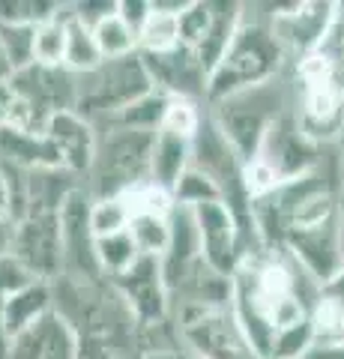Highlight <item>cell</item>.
<instances>
[{
    "instance_id": "1",
    "label": "cell",
    "mask_w": 344,
    "mask_h": 359,
    "mask_svg": "<svg viewBox=\"0 0 344 359\" xmlns=\"http://www.w3.org/2000/svg\"><path fill=\"white\" fill-rule=\"evenodd\" d=\"M317 299L320 285L284 249L246 252L231 276V311L258 359L282 330L312 318Z\"/></svg>"
},
{
    "instance_id": "2",
    "label": "cell",
    "mask_w": 344,
    "mask_h": 359,
    "mask_svg": "<svg viewBox=\"0 0 344 359\" xmlns=\"http://www.w3.org/2000/svg\"><path fill=\"white\" fill-rule=\"evenodd\" d=\"M54 311L78 339L81 359H141V323L108 278L60 276L51 282Z\"/></svg>"
},
{
    "instance_id": "3",
    "label": "cell",
    "mask_w": 344,
    "mask_h": 359,
    "mask_svg": "<svg viewBox=\"0 0 344 359\" xmlns=\"http://www.w3.org/2000/svg\"><path fill=\"white\" fill-rule=\"evenodd\" d=\"M282 63L284 51L275 42L273 30L261 21L242 18L228 51L221 54L219 66L207 78V105L221 102V99L242 93V90L275 81V75L282 72Z\"/></svg>"
},
{
    "instance_id": "4",
    "label": "cell",
    "mask_w": 344,
    "mask_h": 359,
    "mask_svg": "<svg viewBox=\"0 0 344 359\" xmlns=\"http://www.w3.org/2000/svg\"><path fill=\"white\" fill-rule=\"evenodd\" d=\"M153 132L135 129H99V147L93 168L81 183L93 201L120 198L150 180L153 165Z\"/></svg>"
},
{
    "instance_id": "5",
    "label": "cell",
    "mask_w": 344,
    "mask_h": 359,
    "mask_svg": "<svg viewBox=\"0 0 344 359\" xmlns=\"http://www.w3.org/2000/svg\"><path fill=\"white\" fill-rule=\"evenodd\" d=\"M207 114L213 120V126L221 132V138L231 144V150L237 153V159L249 165L261 153V144L270 126L282 114H287V99L279 81H270L234 93L221 99V102H213Z\"/></svg>"
},
{
    "instance_id": "6",
    "label": "cell",
    "mask_w": 344,
    "mask_h": 359,
    "mask_svg": "<svg viewBox=\"0 0 344 359\" xmlns=\"http://www.w3.org/2000/svg\"><path fill=\"white\" fill-rule=\"evenodd\" d=\"M150 72L144 66L141 54L129 57L102 60L93 72L78 75V90H75V111L90 120L96 129H102L108 120H114L120 111H126L141 96L153 93Z\"/></svg>"
},
{
    "instance_id": "7",
    "label": "cell",
    "mask_w": 344,
    "mask_h": 359,
    "mask_svg": "<svg viewBox=\"0 0 344 359\" xmlns=\"http://www.w3.org/2000/svg\"><path fill=\"white\" fill-rule=\"evenodd\" d=\"M171 320L192 359H258L231 309H188Z\"/></svg>"
},
{
    "instance_id": "8",
    "label": "cell",
    "mask_w": 344,
    "mask_h": 359,
    "mask_svg": "<svg viewBox=\"0 0 344 359\" xmlns=\"http://www.w3.org/2000/svg\"><path fill=\"white\" fill-rule=\"evenodd\" d=\"M338 4H324V0H294V4L273 6V36L282 45L284 60L291 57L294 63L312 57L320 48L326 30L336 18Z\"/></svg>"
},
{
    "instance_id": "9",
    "label": "cell",
    "mask_w": 344,
    "mask_h": 359,
    "mask_svg": "<svg viewBox=\"0 0 344 359\" xmlns=\"http://www.w3.org/2000/svg\"><path fill=\"white\" fill-rule=\"evenodd\" d=\"M192 216L198 224L204 264L231 278L246 255V233H242L237 212L225 201H209V204L192 207Z\"/></svg>"
},
{
    "instance_id": "10",
    "label": "cell",
    "mask_w": 344,
    "mask_h": 359,
    "mask_svg": "<svg viewBox=\"0 0 344 359\" xmlns=\"http://www.w3.org/2000/svg\"><path fill=\"white\" fill-rule=\"evenodd\" d=\"M324 147H317L303 135L299 123L294 117V111H287L270 126L266 138L261 144V153L254 159H261L270 171L284 183H294V180L312 174L315 168H320L324 162Z\"/></svg>"
},
{
    "instance_id": "11",
    "label": "cell",
    "mask_w": 344,
    "mask_h": 359,
    "mask_svg": "<svg viewBox=\"0 0 344 359\" xmlns=\"http://www.w3.org/2000/svg\"><path fill=\"white\" fill-rule=\"evenodd\" d=\"M13 257L36 282H54L63 276V237L60 212L48 216H25L15 222Z\"/></svg>"
},
{
    "instance_id": "12",
    "label": "cell",
    "mask_w": 344,
    "mask_h": 359,
    "mask_svg": "<svg viewBox=\"0 0 344 359\" xmlns=\"http://www.w3.org/2000/svg\"><path fill=\"white\" fill-rule=\"evenodd\" d=\"M93 198L84 186L66 198L60 207V237H63V276L72 278H105L96 257V237L90 228Z\"/></svg>"
},
{
    "instance_id": "13",
    "label": "cell",
    "mask_w": 344,
    "mask_h": 359,
    "mask_svg": "<svg viewBox=\"0 0 344 359\" xmlns=\"http://www.w3.org/2000/svg\"><path fill=\"white\" fill-rule=\"evenodd\" d=\"M13 93L36 114L51 123L60 111H75V90H78V75H72L66 66H42L33 63L27 69L13 75Z\"/></svg>"
},
{
    "instance_id": "14",
    "label": "cell",
    "mask_w": 344,
    "mask_h": 359,
    "mask_svg": "<svg viewBox=\"0 0 344 359\" xmlns=\"http://www.w3.org/2000/svg\"><path fill=\"white\" fill-rule=\"evenodd\" d=\"M111 285H114L120 290V297L129 302V309L138 318L141 327H153V323L171 320V294H168V285H165L159 257L141 255L138 261L120 278H114Z\"/></svg>"
},
{
    "instance_id": "15",
    "label": "cell",
    "mask_w": 344,
    "mask_h": 359,
    "mask_svg": "<svg viewBox=\"0 0 344 359\" xmlns=\"http://www.w3.org/2000/svg\"><path fill=\"white\" fill-rule=\"evenodd\" d=\"M294 117L312 144L336 147L344 138V93L336 81L299 84V105Z\"/></svg>"
},
{
    "instance_id": "16",
    "label": "cell",
    "mask_w": 344,
    "mask_h": 359,
    "mask_svg": "<svg viewBox=\"0 0 344 359\" xmlns=\"http://www.w3.org/2000/svg\"><path fill=\"white\" fill-rule=\"evenodd\" d=\"M144 66L150 72V81L165 96L192 99L207 105V72L192 48H174L168 54H141Z\"/></svg>"
},
{
    "instance_id": "17",
    "label": "cell",
    "mask_w": 344,
    "mask_h": 359,
    "mask_svg": "<svg viewBox=\"0 0 344 359\" xmlns=\"http://www.w3.org/2000/svg\"><path fill=\"white\" fill-rule=\"evenodd\" d=\"M282 249L294 257V261L305 269L315 282L324 287L332 276L344 266L341 261V249H338V228L336 219L317 228H305V231H291L284 233Z\"/></svg>"
},
{
    "instance_id": "18",
    "label": "cell",
    "mask_w": 344,
    "mask_h": 359,
    "mask_svg": "<svg viewBox=\"0 0 344 359\" xmlns=\"http://www.w3.org/2000/svg\"><path fill=\"white\" fill-rule=\"evenodd\" d=\"M46 135L54 153H57L60 168H66L69 174L81 180L90 174L99 147V129L90 120H84L78 111H60V114L51 117Z\"/></svg>"
},
{
    "instance_id": "19",
    "label": "cell",
    "mask_w": 344,
    "mask_h": 359,
    "mask_svg": "<svg viewBox=\"0 0 344 359\" xmlns=\"http://www.w3.org/2000/svg\"><path fill=\"white\" fill-rule=\"evenodd\" d=\"M6 359H81L78 339L69 330L57 311L46 314L39 323H33L27 332L13 339Z\"/></svg>"
},
{
    "instance_id": "20",
    "label": "cell",
    "mask_w": 344,
    "mask_h": 359,
    "mask_svg": "<svg viewBox=\"0 0 344 359\" xmlns=\"http://www.w3.org/2000/svg\"><path fill=\"white\" fill-rule=\"evenodd\" d=\"M51 311H54L51 282H30L18 287L15 294L4 297V323L9 339H18L21 332H27L33 323H39Z\"/></svg>"
},
{
    "instance_id": "21",
    "label": "cell",
    "mask_w": 344,
    "mask_h": 359,
    "mask_svg": "<svg viewBox=\"0 0 344 359\" xmlns=\"http://www.w3.org/2000/svg\"><path fill=\"white\" fill-rule=\"evenodd\" d=\"M192 168V141L180 138L174 132H156V144H153V165H150V180L162 189L174 192L180 177Z\"/></svg>"
},
{
    "instance_id": "22",
    "label": "cell",
    "mask_w": 344,
    "mask_h": 359,
    "mask_svg": "<svg viewBox=\"0 0 344 359\" xmlns=\"http://www.w3.org/2000/svg\"><path fill=\"white\" fill-rule=\"evenodd\" d=\"M0 159L25 168V171H33V168H60V159L51 147L48 135H27L6 126L0 129Z\"/></svg>"
},
{
    "instance_id": "23",
    "label": "cell",
    "mask_w": 344,
    "mask_h": 359,
    "mask_svg": "<svg viewBox=\"0 0 344 359\" xmlns=\"http://www.w3.org/2000/svg\"><path fill=\"white\" fill-rule=\"evenodd\" d=\"M242 9H246L242 4H213V27H209L207 39L198 45V51H195L198 60H201V66H204L207 78L219 66L221 54L228 51V45H231V39H234L237 27L242 25V18H246Z\"/></svg>"
},
{
    "instance_id": "24",
    "label": "cell",
    "mask_w": 344,
    "mask_h": 359,
    "mask_svg": "<svg viewBox=\"0 0 344 359\" xmlns=\"http://www.w3.org/2000/svg\"><path fill=\"white\" fill-rule=\"evenodd\" d=\"M102 63V51L96 45L93 27L75 15L72 6H66V57L63 66L72 75H87Z\"/></svg>"
},
{
    "instance_id": "25",
    "label": "cell",
    "mask_w": 344,
    "mask_h": 359,
    "mask_svg": "<svg viewBox=\"0 0 344 359\" xmlns=\"http://www.w3.org/2000/svg\"><path fill=\"white\" fill-rule=\"evenodd\" d=\"M171 96H165L162 90L141 96L138 102H132L126 111H120L114 120H108L102 129H135V132H153L156 135L165 123V111H168Z\"/></svg>"
},
{
    "instance_id": "26",
    "label": "cell",
    "mask_w": 344,
    "mask_h": 359,
    "mask_svg": "<svg viewBox=\"0 0 344 359\" xmlns=\"http://www.w3.org/2000/svg\"><path fill=\"white\" fill-rule=\"evenodd\" d=\"M177 18L180 15L165 13L153 0V13L138 33V54H168L180 48V25H177Z\"/></svg>"
},
{
    "instance_id": "27",
    "label": "cell",
    "mask_w": 344,
    "mask_h": 359,
    "mask_svg": "<svg viewBox=\"0 0 344 359\" xmlns=\"http://www.w3.org/2000/svg\"><path fill=\"white\" fill-rule=\"evenodd\" d=\"M96 257H99V269L108 282H114L126 273L141 257L135 240H132L129 231H120V233H111V237H102L96 240Z\"/></svg>"
},
{
    "instance_id": "28",
    "label": "cell",
    "mask_w": 344,
    "mask_h": 359,
    "mask_svg": "<svg viewBox=\"0 0 344 359\" xmlns=\"http://www.w3.org/2000/svg\"><path fill=\"white\" fill-rule=\"evenodd\" d=\"M93 36H96L99 51H102V60H117V57L138 54V33L117 13H111L99 25H93Z\"/></svg>"
},
{
    "instance_id": "29",
    "label": "cell",
    "mask_w": 344,
    "mask_h": 359,
    "mask_svg": "<svg viewBox=\"0 0 344 359\" xmlns=\"http://www.w3.org/2000/svg\"><path fill=\"white\" fill-rule=\"evenodd\" d=\"M120 201L126 204L129 216H162V219H171L174 212V195L168 192V189L156 186L153 180H147V183H141L135 189H129L126 195H120Z\"/></svg>"
},
{
    "instance_id": "30",
    "label": "cell",
    "mask_w": 344,
    "mask_h": 359,
    "mask_svg": "<svg viewBox=\"0 0 344 359\" xmlns=\"http://www.w3.org/2000/svg\"><path fill=\"white\" fill-rule=\"evenodd\" d=\"M129 233L138 252L147 257H162L171 243V219L162 216H135L129 222Z\"/></svg>"
},
{
    "instance_id": "31",
    "label": "cell",
    "mask_w": 344,
    "mask_h": 359,
    "mask_svg": "<svg viewBox=\"0 0 344 359\" xmlns=\"http://www.w3.org/2000/svg\"><path fill=\"white\" fill-rule=\"evenodd\" d=\"M33 57L42 66H63L66 57V6L60 15L42 21L36 27V45H33Z\"/></svg>"
},
{
    "instance_id": "32",
    "label": "cell",
    "mask_w": 344,
    "mask_h": 359,
    "mask_svg": "<svg viewBox=\"0 0 344 359\" xmlns=\"http://www.w3.org/2000/svg\"><path fill=\"white\" fill-rule=\"evenodd\" d=\"M315 344H344V302L320 294L312 311Z\"/></svg>"
},
{
    "instance_id": "33",
    "label": "cell",
    "mask_w": 344,
    "mask_h": 359,
    "mask_svg": "<svg viewBox=\"0 0 344 359\" xmlns=\"http://www.w3.org/2000/svg\"><path fill=\"white\" fill-rule=\"evenodd\" d=\"M177 25H180V45L198 51V45L207 39L209 27H213V4L209 0H188Z\"/></svg>"
},
{
    "instance_id": "34",
    "label": "cell",
    "mask_w": 344,
    "mask_h": 359,
    "mask_svg": "<svg viewBox=\"0 0 344 359\" xmlns=\"http://www.w3.org/2000/svg\"><path fill=\"white\" fill-rule=\"evenodd\" d=\"M60 4H46V0H0V25H33L60 15Z\"/></svg>"
},
{
    "instance_id": "35",
    "label": "cell",
    "mask_w": 344,
    "mask_h": 359,
    "mask_svg": "<svg viewBox=\"0 0 344 359\" xmlns=\"http://www.w3.org/2000/svg\"><path fill=\"white\" fill-rule=\"evenodd\" d=\"M174 204L177 207H198V204H209V201H221L219 186L209 180L204 171L198 168H188V171L180 177V183L174 186Z\"/></svg>"
},
{
    "instance_id": "36",
    "label": "cell",
    "mask_w": 344,
    "mask_h": 359,
    "mask_svg": "<svg viewBox=\"0 0 344 359\" xmlns=\"http://www.w3.org/2000/svg\"><path fill=\"white\" fill-rule=\"evenodd\" d=\"M204 117H207V111H201V102H192V99H174L171 96L168 111H165L162 129L180 135V138L195 141V135L201 132V126H204Z\"/></svg>"
},
{
    "instance_id": "37",
    "label": "cell",
    "mask_w": 344,
    "mask_h": 359,
    "mask_svg": "<svg viewBox=\"0 0 344 359\" xmlns=\"http://www.w3.org/2000/svg\"><path fill=\"white\" fill-rule=\"evenodd\" d=\"M0 39H4L6 57L13 69L21 72L36 63L33 57V45H36V27L33 25H0Z\"/></svg>"
},
{
    "instance_id": "38",
    "label": "cell",
    "mask_w": 344,
    "mask_h": 359,
    "mask_svg": "<svg viewBox=\"0 0 344 359\" xmlns=\"http://www.w3.org/2000/svg\"><path fill=\"white\" fill-rule=\"evenodd\" d=\"M129 210L120 198H105V201H93L90 207V228H93V237L102 240L111 237V233H120V231H129Z\"/></svg>"
},
{
    "instance_id": "39",
    "label": "cell",
    "mask_w": 344,
    "mask_h": 359,
    "mask_svg": "<svg viewBox=\"0 0 344 359\" xmlns=\"http://www.w3.org/2000/svg\"><path fill=\"white\" fill-rule=\"evenodd\" d=\"M315 54H320V57L329 63L332 78H336V87L344 93V4H338L336 18H332L326 36H324V42H320V48Z\"/></svg>"
},
{
    "instance_id": "40",
    "label": "cell",
    "mask_w": 344,
    "mask_h": 359,
    "mask_svg": "<svg viewBox=\"0 0 344 359\" xmlns=\"http://www.w3.org/2000/svg\"><path fill=\"white\" fill-rule=\"evenodd\" d=\"M30 282H36V278H30V273L15 261V257H4V261H0V299L15 294L18 287H25Z\"/></svg>"
},
{
    "instance_id": "41",
    "label": "cell",
    "mask_w": 344,
    "mask_h": 359,
    "mask_svg": "<svg viewBox=\"0 0 344 359\" xmlns=\"http://www.w3.org/2000/svg\"><path fill=\"white\" fill-rule=\"evenodd\" d=\"M150 13H153V4H147V0H117V15L135 33H141V27L147 25Z\"/></svg>"
},
{
    "instance_id": "42",
    "label": "cell",
    "mask_w": 344,
    "mask_h": 359,
    "mask_svg": "<svg viewBox=\"0 0 344 359\" xmlns=\"http://www.w3.org/2000/svg\"><path fill=\"white\" fill-rule=\"evenodd\" d=\"M0 222H15V192L4 168H0Z\"/></svg>"
},
{
    "instance_id": "43",
    "label": "cell",
    "mask_w": 344,
    "mask_h": 359,
    "mask_svg": "<svg viewBox=\"0 0 344 359\" xmlns=\"http://www.w3.org/2000/svg\"><path fill=\"white\" fill-rule=\"evenodd\" d=\"M13 243H15V222H0V261L13 257Z\"/></svg>"
},
{
    "instance_id": "44",
    "label": "cell",
    "mask_w": 344,
    "mask_h": 359,
    "mask_svg": "<svg viewBox=\"0 0 344 359\" xmlns=\"http://www.w3.org/2000/svg\"><path fill=\"white\" fill-rule=\"evenodd\" d=\"M305 359H344V344H315Z\"/></svg>"
},
{
    "instance_id": "45",
    "label": "cell",
    "mask_w": 344,
    "mask_h": 359,
    "mask_svg": "<svg viewBox=\"0 0 344 359\" xmlns=\"http://www.w3.org/2000/svg\"><path fill=\"white\" fill-rule=\"evenodd\" d=\"M320 294L329 297V299H341V302H344V266L338 269L336 276L329 278V282H326L324 287H320Z\"/></svg>"
},
{
    "instance_id": "46",
    "label": "cell",
    "mask_w": 344,
    "mask_h": 359,
    "mask_svg": "<svg viewBox=\"0 0 344 359\" xmlns=\"http://www.w3.org/2000/svg\"><path fill=\"white\" fill-rule=\"evenodd\" d=\"M13 102H15V93H13V87H9V81L0 84V126L6 123L9 111H13Z\"/></svg>"
},
{
    "instance_id": "47",
    "label": "cell",
    "mask_w": 344,
    "mask_h": 359,
    "mask_svg": "<svg viewBox=\"0 0 344 359\" xmlns=\"http://www.w3.org/2000/svg\"><path fill=\"white\" fill-rule=\"evenodd\" d=\"M13 75H15V69H13V63H9V57H6V48H4V39H0V84H6V81H13Z\"/></svg>"
},
{
    "instance_id": "48",
    "label": "cell",
    "mask_w": 344,
    "mask_h": 359,
    "mask_svg": "<svg viewBox=\"0 0 344 359\" xmlns=\"http://www.w3.org/2000/svg\"><path fill=\"white\" fill-rule=\"evenodd\" d=\"M141 359H188V353L186 351H150Z\"/></svg>"
},
{
    "instance_id": "49",
    "label": "cell",
    "mask_w": 344,
    "mask_h": 359,
    "mask_svg": "<svg viewBox=\"0 0 344 359\" xmlns=\"http://www.w3.org/2000/svg\"><path fill=\"white\" fill-rule=\"evenodd\" d=\"M336 228H338V249H341V261H344V195H341V204H338Z\"/></svg>"
},
{
    "instance_id": "50",
    "label": "cell",
    "mask_w": 344,
    "mask_h": 359,
    "mask_svg": "<svg viewBox=\"0 0 344 359\" xmlns=\"http://www.w3.org/2000/svg\"><path fill=\"white\" fill-rule=\"evenodd\" d=\"M336 147H338V162H341V180H344V138L336 144Z\"/></svg>"
},
{
    "instance_id": "51",
    "label": "cell",
    "mask_w": 344,
    "mask_h": 359,
    "mask_svg": "<svg viewBox=\"0 0 344 359\" xmlns=\"http://www.w3.org/2000/svg\"><path fill=\"white\" fill-rule=\"evenodd\" d=\"M188 359H192V356H188Z\"/></svg>"
}]
</instances>
